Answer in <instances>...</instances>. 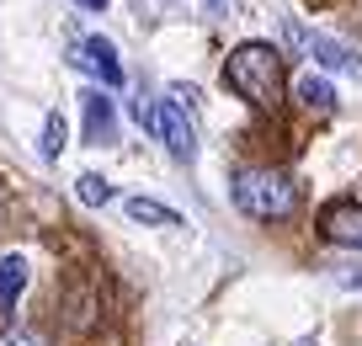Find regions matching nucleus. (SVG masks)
I'll return each mask as SVG.
<instances>
[{
    "instance_id": "nucleus-1",
    "label": "nucleus",
    "mask_w": 362,
    "mask_h": 346,
    "mask_svg": "<svg viewBox=\"0 0 362 346\" xmlns=\"http://www.w3.org/2000/svg\"><path fill=\"white\" fill-rule=\"evenodd\" d=\"M229 197H235V208L245 213V219L277 224V219H288V213L298 208V181L288 176V171H272V166H245L229 181Z\"/></svg>"
},
{
    "instance_id": "nucleus-2",
    "label": "nucleus",
    "mask_w": 362,
    "mask_h": 346,
    "mask_svg": "<svg viewBox=\"0 0 362 346\" xmlns=\"http://www.w3.org/2000/svg\"><path fill=\"white\" fill-rule=\"evenodd\" d=\"M224 86L245 96L250 107H277L283 101V54L272 43H240L224 59Z\"/></svg>"
},
{
    "instance_id": "nucleus-3",
    "label": "nucleus",
    "mask_w": 362,
    "mask_h": 346,
    "mask_svg": "<svg viewBox=\"0 0 362 346\" xmlns=\"http://www.w3.org/2000/svg\"><path fill=\"white\" fill-rule=\"evenodd\" d=\"M134 117L170 149L176 160H192L197 155V134H192V117L181 101H134Z\"/></svg>"
},
{
    "instance_id": "nucleus-4",
    "label": "nucleus",
    "mask_w": 362,
    "mask_h": 346,
    "mask_svg": "<svg viewBox=\"0 0 362 346\" xmlns=\"http://www.w3.org/2000/svg\"><path fill=\"white\" fill-rule=\"evenodd\" d=\"M283 33H288V43H293L304 59H315L320 69H336V75L362 80V54H357V48H346L341 38H330V33H309V27H298V22H288Z\"/></svg>"
},
{
    "instance_id": "nucleus-5",
    "label": "nucleus",
    "mask_w": 362,
    "mask_h": 346,
    "mask_svg": "<svg viewBox=\"0 0 362 346\" xmlns=\"http://www.w3.org/2000/svg\"><path fill=\"white\" fill-rule=\"evenodd\" d=\"M320 235L330 246H346V250H362V208L357 202H330L320 213Z\"/></svg>"
},
{
    "instance_id": "nucleus-6",
    "label": "nucleus",
    "mask_w": 362,
    "mask_h": 346,
    "mask_svg": "<svg viewBox=\"0 0 362 346\" xmlns=\"http://www.w3.org/2000/svg\"><path fill=\"white\" fill-rule=\"evenodd\" d=\"M75 54H80L75 64H80V69H90V75H102V86H107V91L123 86V64H117V48L107 43V38H86Z\"/></svg>"
},
{
    "instance_id": "nucleus-7",
    "label": "nucleus",
    "mask_w": 362,
    "mask_h": 346,
    "mask_svg": "<svg viewBox=\"0 0 362 346\" xmlns=\"http://www.w3.org/2000/svg\"><path fill=\"white\" fill-rule=\"evenodd\" d=\"M80 112H86V144H112L117 139L112 101H107L102 91H86V96H80Z\"/></svg>"
},
{
    "instance_id": "nucleus-8",
    "label": "nucleus",
    "mask_w": 362,
    "mask_h": 346,
    "mask_svg": "<svg viewBox=\"0 0 362 346\" xmlns=\"http://www.w3.org/2000/svg\"><path fill=\"white\" fill-rule=\"evenodd\" d=\"M22 293H27V256L6 250V256H0V314H11Z\"/></svg>"
},
{
    "instance_id": "nucleus-9",
    "label": "nucleus",
    "mask_w": 362,
    "mask_h": 346,
    "mask_svg": "<svg viewBox=\"0 0 362 346\" xmlns=\"http://www.w3.org/2000/svg\"><path fill=\"white\" fill-rule=\"evenodd\" d=\"M123 208H128L134 224H155V229H176V224H181V213L165 208V202H155V197H128Z\"/></svg>"
},
{
    "instance_id": "nucleus-10",
    "label": "nucleus",
    "mask_w": 362,
    "mask_h": 346,
    "mask_svg": "<svg viewBox=\"0 0 362 346\" xmlns=\"http://www.w3.org/2000/svg\"><path fill=\"white\" fill-rule=\"evenodd\" d=\"M293 96L304 101L309 112H330V107H336V86H330L325 75H298L293 80Z\"/></svg>"
},
{
    "instance_id": "nucleus-11",
    "label": "nucleus",
    "mask_w": 362,
    "mask_h": 346,
    "mask_svg": "<svg viewBox=\"0 0 362 346\" xmlns=\"http://www.w3.org/2000/svg\"><path fill=\"white\" fill-rule=\"evenodd\" d=\"M75 197L86 202V208H102V202H112V181L96 176V171H86V176L75 181Z\"/></svg>"
},
{
    "instance_id": "nucleus-12",
    "label": "nucleus",
    "mask_w": 362,
    "mask_h": 346,
    "mask_svg": "<svg viewBox=\"0 0 362 346\" xmlns=\"http://www.w3.org/2000/svg\"><path fill=\"white\" fill-rule=\"evenodd\" d=\"M64 139H69V128H64V117H59V112H48V117H43V155L48 160H59V155H64Z\"/></svg>"
},
{
    "instance_id": "nucleus-13",
    "label": "nucleus",
    "mask_w": 362,
    "mask_h": 346,
    "mask_svg": "<svg viewBox=\"0 0 362 346\" xmlns=\"http://www.w3.org/2000/svg\"><path fill=\"white\" fill-rule=\"evenodd\" d=\"M0 346H48V335L33 325H0Z\"/></svg>"
},
{
    "instance_id": "nucleus-14",
    "label": "nucleus",
    "mask_w": 362,
    "mask_h": 346,
    "mask_svg": "<svg viewBox=\"0 0 362 346\" xmlns=\"http://www.w3.org/2000/svg\"><path fill=\"white\" fill-rule=\"evenodd\" d=\"M330 277L341 282V288H351V293H362V267H336Z\"/></svg>"
},
{
    "instance_id": "nucleus-15",
    "label": "nucleus",
    "mask_w": 362,
    "mask_h": 346,
    "mask_svg": "<svg viewBox=\"0 0 362 346\" xmlns=\"http://www.w3.org/2000/svg\"><path fill=\"white\" fill-rule=\"evenodd\" d=\"M75 6H86V11H102V6H107V0H75Z\"/></svg>"
},
{
    "instance_id": "nucleus-16",
    "label": "nucleus",
    "mask_w": 362,
    "mask_h": 346,
    "mask_svg": "<svg viewBox=\"0 0 362 346\" xmlns=\"http://www.w3.org/2000/svg\"><path fill=\"white\" fill-rule=\"evenodd\" d=\"M304 346H315V341H304Z\"/></svg>"
}]
</instances>
